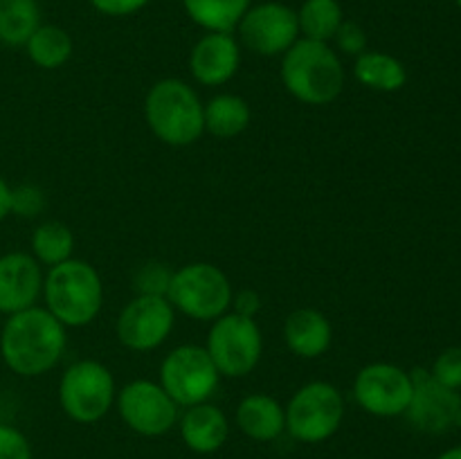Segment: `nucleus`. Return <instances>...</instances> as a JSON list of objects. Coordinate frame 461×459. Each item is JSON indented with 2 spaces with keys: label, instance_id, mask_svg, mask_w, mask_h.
<instances>
[{
  "label": "nucleus",
  "instance_id": "nucleus-8",
  "mask_svg": "<svg viewBox=\"0 0 461 459\" xmlns=\"http://www.w3.org/2000/svg\"><path fill=\"white\" fill-rule=\"evenodd\" d=\"M205 349L221 376L243 378L259 364L264 336L255 318H243L228 310L212 322Z\"/></svg>",
  "mask_w": 461,
  "mask_h": 459
},
{
  "label": "nucleus",
  "instance_id": "nucleus-12",
  "mask_svg": "<svg viewBox=\"0 0 461 459\" xmlns=\"http://www.w3.org/2000/svg\"><path fill=\"white\" fill-rule=\"evenodd\" d=\"M117 410L126 426L142 436H162L178 421V403L160 382L131 381L117 396Z\"/></svg>",
  "mask_w": 461,
  "mask_h": 459
},
{
  "label": "nucleus",
  "instance_id": "nucleus-13",
  "mask_svg": "<svg viewBox=\"0 0 461 459\" xmlns=\"http://www.w3.org/2000/svg\"><path fill=\"white\" fill-rule=\"evenodd\" d=\"M176 309L167 297L135 295L117 318V340L131 351L158 349L169 338Z\"/></svg>",
  "mask_w": 461,
  "mask_h": 459
},
{
  "label": "nucleus",
  "instance_id": "nucleus-28",
  "mask_svg": "<svg viewBox=\"0 0 461 459\" xmlns=\"http://www.w3.org/2000/svg\"><path fill=\"white\" fill-rule=\"evenodd\" d=\"M430 376L450 390H461V346H448L437 356Z\"/></svg>",
  "mask_w": 461,
  "mask_h": 459
},
{
  "label": "nucleus",
  "instance_id": "nucleus-34",
  "mask_svg": "<svg viewBox=\"0 0 461 459\" xmlns=\"http://www.w3.org/2000/svg\"><path fill=\"white\" fill-rule=\"evenodd\" d=\"M9 214H12V187H9L7 180L0 176V223H3Z\"/></svg>",
  "mask_w": 461,
  "mask_h": 459
},
{
  "label": "nucleus",
  "instance_id": "nucleus-19",
  "mask_svg": "<svg viewBox=\"0 0 461 459\" xmlns=\"http://www.w3.org/2000/svg\"><path fill=\"white\" fill-rule=\"evenodd\" d=\"M237 426L255 441H275L286 430L282 403L268 394H250L239 403Z\"/></svg>",
  "mask_w": 461,
  "mask_h": 459
},
{
  "label": "nucleus",
  "instance_id": "nucleus-22",
  "mask_svg": "<svg viewBox=\"0 0 461 459\" xmlns=\"http://www.w3.org/2000/svg\"><path fill=\"white\" fill-rule=\"evenodd\" d=\"M25 50L34 66L43 70H57L70 61L75 45H72V36L61 25L41 22L25 43Z\"/></svg>",
  "mask_w": 461,
  "mask_h": 459
},
{
  "label": "nucleus",
  "instance_id": "nucleus-30",
  "mask_svg": "<svg viewBox=\"0 0 461 459\" xmlns=\"http://www.w3.org/2000/svg\"><path fill=\"white\" fill-rule=\"evenodd\" d=\"M333 43L342 54L360 57L367 50V34H365L363 25H358L356 21H345L333 36Z\"/></svg>",
  "mask_w": 461,
  "mask_h": 459
},
{
  "label": "nucleus",
  "instance_id": "nucleus-14",
  "mask_svg": "<svg viewBox=\"0 0 461 459\" xmlns=\"http://www.w3.org/2000/svg\"><path fill=\"white\" fill-rule=\"evenodd\" d=\"M412 382V400L405 410V417L417 430L444 435L461 426V396L457 390L437 382L426 369H414Z\"/></svg>",
  "mask_w": 461,
  "mask_h": 459
},
{
  "label": "nucleus",
  "instance_id": "nucleus-18",
  "mask_svg": "<svg viewBox=\"0 0 461 459\" xmlns=\"http://www.w3.org/2000/svg\"><path fill=\"white\" fill-rule=\"evenodd\" d=\"M228 417L212 403L192 405L180 418V436L185 446L198 454L216 453L228 441Z\"/></svg>",
  "mask_w": 461,
  "mask_h": 459
},
{
  "label": "nucleus",
  "instance_id": "nucleus-23",
  "mask_svg": "<svg viewBox=\"0 0 461 459\" xmlns=\"http://www.w3.org/2000/svg\"><path fill=\"white\" fill-rule=\"evenodd\" d=\"M252 0H183L189 21L205 32H234Z\"/></svg>",
  "mask_w": 461,
  "mask_h": 459
},
{
  "label": "nucleus",
  "instance_id": "nucleus-16",
  "mask_svg": "<svg viewBox=\"0 0 461 459\" xmlns=\"http://www.w3.org/2000/svg\"><path fill=\"white\" fill-rule=\"evenodd\" d=\"M41 264L27 252H7L0 256V313L14 315L36 306L43 295Z\"/></svg>",
  "mask_w": 461,
  "mask_h": 459
},
{
  "label": "nucleus",
  "instance_id": "nucleus-9",
  "mask_svg": "<svg viewBox=\"0 0 461 459\" xmlns=\"http://www.w3.org/2000/svg\"><path fill=\"white\" fill-rule=\"evenodd\" d=\"M219 381L221 374L205 346L180 345L171 349L160 364V385L178 408L207 403Z\"/></svg>",
  "mask_w": 461,
  "mask_h": 459
},
{
  "label": "nucleus",
  "instance_id": "nucleus-20",
  "mask_svg": "<svg viewBox=\"0 0 461 459\" xmlns=\"http://www.w3.org/2000/svg\"><path fill=\"white\" fill-rule=\"evenodd\" d=\"M354 76L369 90L376 93H396L408 84V70L396 57L378 50H365L356 57Z\"/></svg>",
  "mask_w": 461,
  "mask_h": 459
},
{
  "label": "nucleus",
  "instance_id": "nucleus-27",
  "mask_svg": "<svg viewBox=\"0 0 461 459\" xmlns=\"http://www.w3.org/2000/svg\"><path fill=\"white\" fill-rule=\"evenodd\" d=\"M171 274H174V270H171L167 264H158V261L144 264L133 277L135 292H138V295L167 297V291H169V284H171Z\"/></svg>",
  "mask_w": 461,
  "mask_h": 459
},
{
  "label": "nucleus",
  "instance_id": "nucleus-4",
  "mask_svg": "<svg viewBox=\"0 0 461 459\" xmlns=\"http://www.w3.org/2000/svg\"><path fill=\"white\" fill-rule=\"evenodd\" d=\"M144 117L151 133L169 147H189L205 133L203 102L196 90L174 76L151 86L144 99Z\"/></svg>",
  "mask_w": 461,
  "mask_h": 459
},
{
  "label": "nucleus",
  "instance_id": "nucleus-2",
  "mask_svg": "<svg viewBox=\"0 0 461 459\" xmlns=\"http://www.w3.org/2000/svg\"><path fill=\"white\" fill-rule=\"evenodd\" d=\"M282 57V81L297 102L327 106L345 88V68L331 43L300 36Z\"/></svg>",
  "mask_w": 461,
  "mask_h": 459
},
{
  "label": "nucleus",
  "instance_id": "nucleus-15",
  "mask_svg": "<svg viewBox=\"0 0 461 459\" xmlns=\"http://www.w3.org/2000/svg\"><path fill=\"white\" fill-rule=\"evenodd\" d=\"M241 66V43L232 32H205L189 54L192 76L203 86H223Z\"/></svg>",
  "mask_w": 461,
  "mask_h": 459
},
{
  "label": "nucleus",
  "instance_id": "nucleus-3",
  "mask_svg": "<svg viewBox=\"0 0 461 459\" xmlns=\"http://www.w3.org/2000/svg\"><path fill=\"white\" fill-rule=\"evenodd\" d=\"M45 309L66 328H79L93 322L104 304V284L95 266L81 259H68L52 266L43 279Z\"/></svg>",
  "mask_w": 461,
  "mask_h": 459
},
{
  "label": "nucleus",
  "instance_id": "nucleus-32",
  "mask_svg": "<svg viewBox=\"0 0 461 459\" xmlns=\"http://www.w3.org/2000/svg\"><path fill=\"white\" fill-rule=\"evenodd\" d=\"M151 0H90L95 9L104 16L111 18H124L133 16V14L142 12Z\"/></svg>",
  "mask_w": 461,
  "mask_h": 459
},
{
  "label": "nucleus",
  "instance_id": "nucleus-6",
  "mask_svg": "<svg viewBox=\"0 0 461 459\" xmlns=\"http://www.w3.org/2000/svg\"><path fill=\"white\" fill-rule=\"evenodd\" d=\"M286 430L302 444H320L333 436L345 418V399L327 381L306 382L286 405Z\"/></svg>",
  "mask_w": 461,
  "mask_h": 459
},
{
  "label": "nucleus",
  "instance_id": "nucleus-35",
  "mask_svg": "<svg viewBox=\"0 0 461 459\" xmlns=\"http://www.w3.org/2000/svg\"><path fill=\"white\" fill-rule=\"evenodd\" d=\"M437 459H461V446H455V448L444 450Z\"/></svg>",
  "mask_w": 461,
  "mask_h": 459
},
{
  "label": "nucleus",
  "instance_id": "nucleus-36",
  "mask_svg": "<svg viewBox=\"0 0 461 459\" xmlns=\"http://www.w3.org/2000/svg\"><path fill=\"white\" fill-rule=\"evenodd\" d=\"M455 3H457V7L461 9V0H455Z\"/></svg>",
  "mask_w": 461,
  "mask_h": 459
},
{
  "label": "nucleus",
  "instance_id": "nucleus-25",
  "mask_svg": "<svg viewBox=\"0 0 461 459\" xmlns=\"http://www.w3.org/2000/svg\"><path fill=\"white\" fill-rule=\"evenodd\" d=\"M295 12L302 39L331 43L336 32L345 22L340 0H304Z\"/></svg>",
  "mask_w": 461,
  "mask_h": 459
},
{
  "label": "nucleus",
  "instance_id": "nucleus-10",
  "mask_svg": "<svg viewBox=\"0 0 461 459\" xmlns=\"http://www.w3.org/2000/svg\"><path fill=\"white\" fill-rule=\"evenodd\" d=\"M239 43L259 57H279L300 39L297 12L288 4L268 0L250 4L237 25Z\"/></svg>",
  "mask_w": 461,
  "mask_h": 459
},
{
  "label": "nucleus",
  "instance_id": "nucleus-1",
  "mask_svg": "<svg viewBox=\"0 0 461 459\" xmlns=\"http://www.w3.org/2000/svg\"><path fill=\"white\" fill-rule=\"evenodd\" d=\"M66 327L48 309L32 306L9 315L0 331V356L14 374L43 376L66 351Z\"/></svg>",
  "mask_w": 461,
  "mask_h": 459
},
{
  "label": "nucleus",
  "instance_id": "nucleus-31",
  "mask_svg": "<svg viewBox=\"0 0 461 459\" xmlns=\"http://www.w3.org/2000/svg\"><path fill=\"white\" fill-rule=\"evenodd\" d=\"M0 459H32L27 436L7 423H0Z\"/></svg>",
  "mask_w": 461,
  "mask_h": 459
},
{
  "label": "nucleus",
  "instance_id": "nucleus-29",
  "mask_svg": "<svg viewBox=\"0 0 461 459\" xmlns=\"http://www.w3.org/2000/svg\"><path fill=\"white\" fill-rule=\"evenodd\" d=\"M45 210V194L36 184H18L12 187V214L23 219H34Z\"/></svg>",
  "mask_w": 461,
  "mask_h": 459
},
{
  "label": "nucleus",
  "instance_id": "nucleus-17",
  "mask_svg": "<svg viewBox=\"0 0 461 459\" xmlns=\"http://www.w3.org/2000/svg\"><path fill=\"white\" fill-rule=\"evenodd\" d=\"M331 322L318 309H297L284 322V340L295 356L320 358L331 346Z\"/></svg>",
  "mask_w": 461,
  "mask_h": 459
},
{
  "label": "nucleus",
  "instance_id": "nucleus-11",
  "mask_svg": "<svg viewBox=\"0 0 461 459\" xmlns=\"http://www.w3.org/2000/svg\"><path fill=\"white\" fill-rule=\"evenodd\" d=\"M414 382L412 374L392 363L365 364L354 381V399L374 417H401L410 408Z\"/></svg>",
  "mask_w": 461,
  "mask_h": 459
},
{
  "label": "nucleus",
  "instance_id": "nucleus-7",
  "mask_svg": "<svg viewBox=\"0 0 461 459\" xmlns=\"http://www.w3.org/2000/svg\"><path fill=\"white\" fill-rule=\"evenodd\" d=\"M115 400V378L99 360H77L59 381V403L77 423H97Z\"/></svg>",
  "mask_w": 461,
  "mask_h": 459
},
{
  "label": "nucleus",
  "instance_id": "nucleus-21",
  "mask_svg": "<svg viewBox=\"0 0 461 459\" xmlns=\"http://www.w3.org/2000/svg\"><path fill=\"white\" fill-rule=\"evenodd\" d=\"M203 117H205L207 133L221 140H232L250 124V106L239 94L223 93L203 104Z\"/></svg>",
  "mask_w": 461,
  "mask_h": 459
},
{
  "label": "nucleus",
  "instance_id": "nucleus-5",
  "mask_svg": "<svg viewBox=\"0 0 461 459\" xmlns=\"http://www.w3.org/2000/svg\"><path fill=\"white\" fill-rule=\"evenodd\" d=\"M232 284L214 264L196 261L171 274L167 300L176 310L198 322H214L232 306Z\"/></svg>",
  "mask_w": 461,
  "mask_h": 459
},
{
  "label": "nucleus",
  "instance_id": "nucleus-33",
  "mask_svg": "<svg viewBox=\"0 0 461 459\" xmlns=\"http://www.w3.org/2000/svg\"><path fill=\"white\" fill-rule=\"evenodd\" d=\"M232 313L243 315V318H255L261 310V297L257 291H241L239 295L232 297Z\"/></svg>",
  "mask_w": 461,
  "mask_h": 459
},
{
  "label": "nucleus",
  "instance_id": "nucleus-26",
  "mask_svg": "<svg viewBox=\"0 0 461 459\" xmlns=\"http://www.w3.org/2000/svg\"><path fill=\"white\" fill-rule=\"evenodd\" d=\"M72 250H75V237L61 220H45L32 234V256L50 268L72 259Z\"/></svg>",
  "mask_w": 461,
  "mask_h": 459
},
{
  "label": "nucleus",
  "instance_id": "nucleus-24",
  "mask_svg": "<svg viewBox=\"0 0 461 459\" xmlns=\"http://www.w3.org/2000/svg\"><path fill=\"white\" fill-rule=\"evenodd\" d=\"M41 25V7L36 0H0V43L25 48Z\"/></svg>",
  "mask_w": 461,
  "mask_h": 459
}]
</instances>
